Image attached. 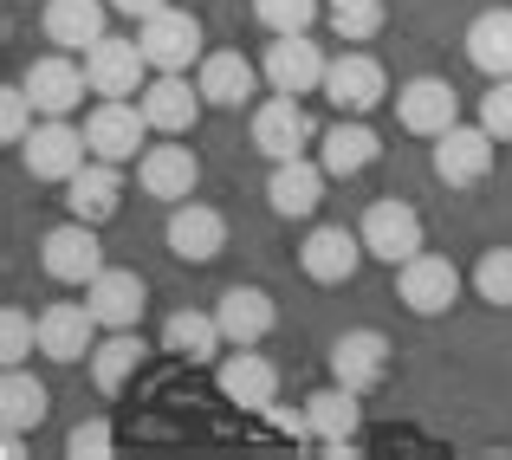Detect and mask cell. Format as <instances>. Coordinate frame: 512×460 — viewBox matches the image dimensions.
Returning <instances> with one entry per match:
<instances>
[{
    "instance_id": "obj_19",
    "label": "cell",
    "mask_w": 512,
    "mask_h": 460,
    "mask_svg": "<svg viewBox=\"0 0 512 460\" xmlns=\"http://www.w3.org/2000/svg\"><path fill=\"white\" fill-rule=\"evenodd\" d=\"M143 117H150V130H163V137H188L195 130V117H201V85H188L182 72H156L150 85H143Z\"/></svg>"
},
{
    "instance_id": "obj_14",
    "label": "cell",
    "mask_w": 512,
    "mask_h": 460,
    "mask_svg": "<svg viewBox=\"0 0 512 460\" xmlns=\"http://www.w3.org/2000/svg\"><path fill=\"white\" fill-rule=\"evenodd\" d=\"M363 260H370V253H363V234H350V227H312L305 247H299L305 279H318V286H344V279H357Z\"/></svg>"
},
{
    "instance_id": "obj_13",
    "label": "cell",
    "mask_w": 512,
    "mask_h": 460,
    "mask_svg": "<svg viewBox=\"0 0 512 460\" xmlns=\"http://www.w3.org/2000/svg\"><path fill=\"white\" fill-rule=\"evenodd\" d=\"M137 39H143V52H150L156 72H188V65L201 59V20L182 13V7L150 13V20L137 26Z\"/></svg>"
},
{
    "instance_id": "obj_17",
    "label": "cell",
    "mask_w": 512,
    "mask_h": 460,
    "mask_svg": "<svg viewBox=\"0 0 512 460\" xmlns=\"http://www.w3.org/2000/svg\"><path fill=\"white\" fill-rule=\"evenodd\" d=\"M98 311L91 305H46L39 311V350H46L52 363H85L91 350H98Z\"/></svg>"
},
{
    "instance_id": "obj_15",
    "label": "cell",
    "mask_w": 512,
    "mask_h": 460,
    "mask_svg": "<svg viewBox=\"0 0 512 460\" xmlns=\"http://www.w3.org/2000/svg\"><path fill=\"white\" fill-rule=\"evenodd\" d=\"M305 422H312V448H325V454H350V448H357V428H363L357 389L331 383V389H318V396H305Z\"/></svg>"
},
{
    "instance_id": "obj_9",
    "label": "cell",
    "mask_w": 512,
    "mask_h": 460,
    "mask_svg": "<svg viewBox=\"0 0 512 460\" xmlns=\"http://www.w3.org/2000/svg\"><path fill=\"white\" fill-rule=\"evenodd\" d=\"M396 292L415 318H441V311H454V299H461V273L441 253H415L409 266H396Z\"/></svg>"
},
{
    "instance_id": "obj_32",
    "label": "cell",
    "mask_w": 512,
    "mask_h": 460,
    "mask_svg": "<svg viewBox=\"0 0 512 460\" xmlns=\"http://www.w3.org/2000/svg\"><path fill=\"white\" fill-rule=\"evenodd\" d=\"M221 344H227V331H221L214 311H175V318L163 324V350H169V357L208 363V357H221Z\"/></svg>"
},
{
    "instance_id": "obj_23",
    "label": "cell",
    "mask_w": 512,
    "mask_h": 460,
    "mask_svg": "<svg viewBox=\"0 0 512 460\" xmlns=\"http://www.w3.org/2000/svg\"><path fill=\"white\" fill-rule=\"evenodd\" d=\"M325 162H273V182H266V208L286 214V221H305V214H318V201H325Z\"/></svg>"
},
{
    "instance_id": "obj_5",
    "label": "cell",
    "mask_w": 512,
    "mask_h": 460,
    "mask_svg": "<svg viewBox=\"0 0 512 460\" xmlns=\"http://www.w3.org/2000/svg\"><path fill=\"white\" fill-rule=\"evenodd\" d=\"M85 130H72L65 124V117H46V124L33 130V137L20 143V162H26V175H33V182H72L78 169H85Z\"/></svg>"
},
{
    "instance_id": "obj_10",
    "label": "cell",
    "mask_w": 512,
    "mask_h": 460,
    "mask_svg": "<svg viewBox=\"0 0 512 460\" xmlns=\"http://www.w3.org/2000/svg\"><path fill=\"white\" fill-rule=\"evenodd\" d=\"M221 396L247 415H266L279 402V363L260 357V344H234V357H221Z\"/></svg>"
},
{
    "instance_id": "obj_1",
    "label": "cell",
    "mask_w": 512,
    "mask_h": 460,
    "mask_svg": "<svg viewBox=\"0 0 512 460\" xmlns=\"http://www.w3.org/2000/svg\"><path fill=\"white\" fill-rule=\"evenodd\" d=\"M260 72H266V85L286 91V98H312V91H325L331 59H325V46H312V33H273Z\"/></svg>"
},
{
    "instance_id": "obj_36",
    "label": "cell",
    "mask_w": 512,
    "mask_h": 460,
    "mask_svg": "<svg viewBox=\"0 0 512 460\" xmlns=\"http://www.w3.org/2000/svg\"><path fill=\"white\" fill-rule=\"evenodd\" d=\"M33 344H39V318H26L20 305H7V311H0V363H7V370H13V363H26V357H33Z\"/></svg>"
},
{
    "instance_id": "obj_30",
    "label": "cell",
    "mask_w": 512,
    "mask_h": 460,
    "mask_svg": "<svg viewBox=\"0 0 512 460\" xmlns=\"http://www.w3.org/2000/svg\"><path fill=\"white\" fill-rule=\"evenodd\" d=\"M467 59L487 78H512V7H487L467 26Z\"/></svg>"
},
{
    "instance_id": "obj_21",
    "label": "cell",
    "mask_w": 512,
    "mask_h": 460,
    "mask_svg": "<svg viewBox=\"0 0 512 460\" xmlns=\"http://www.w3.org/2000/svg\"><path fill=\"white\" fill-rule=\"evenodd\" d=\"M124 162H104V156H91L85 169L65 182V208L78 214V221H91V227H104L117 208H124Z\"/></svg>"
},
{
    "instance_id": "obj_28",
    "label": "cell",
    "mask_w": 512,
    "mask_h": 460,
    "mask_svg": "<svg viewBox=\"0 0 512 460\" xmlns=\"http://www.w3.org/2000/svg\"><path fill=\"white\" fill-rule=\"evenodd\" d=\"M376 156H383V137H376L363 117H338V124L325 130V156L318 162H325L331 175H363Z\"/></svg>"
},
{
    "instance_id": "obj_16",
    "label": "cell",
    "mask_w": 512,
    "mask_h": 460,
    "mask_svg": "<svg viewBox=\"0 0 512 460\" xmlns=\"http://www.w3.org/2000/svg\"><path fill=\"white\" fill-rule=\"evenodd\" d=\"M26 91H33V104L46 117H72L78 104H85V85H91V72L85 65H72L65 52H46V59H33L26 65V78H20Z\"/></svg>"
},
{
    "instance_id": "obj_24",
    "label": "cell",
    "mask_w": 512,
    "mask_h": 460,
    "mask_svg": "<svg viewBox=\"0 0 512 460\" xmlns=\"http://www.w3.org/2000/svg\"><path fill=\"white\" fill-rule=\"evenodd\" d=\"M137 182H143V195H156V201H188L195 195V182H201V162L195 150H182V143H156V150H143L137 156Z\"/></svg>"
},
{
    "instance_id": "obj_8",
    "label": "cell",
    "mask_w": 512,
    "mask_h": 460,
    "mask_svg": "<svg viewBox=\"0 0 512 460\" xmlns=\"http://www.w3.org/2000/svg\"><path fill=\"white\" fill-rule=\"evenodd\" d=\"M435 175L448 188H480L493 175V130L487 124H454L435 137Z\"/></svg>"
},
{
    "instance_id": "obj_2",
    "label": "cell",
    "mask_w": 512,
    "mask_h": 460,
    "mask_svg": "<svg viewBox=\"0 0 512 460\" xmlns=\"http://www.w3.org/2000/svg\"><path fill=\"white\" fill-rule=\"evenodd\" d=\"M363 253L370 260H383V266H409L415 253H422V214L409 208V201H396V195H383V201H370V214H363Z\"/></svg>"
},
{
    "instance_id": "obj_33",
    "label": "cell",
    "mask_w": 512,
    "mask_h": 460,
    "mask_svg": "<svg viewBox=\"0 0 512 460\" xmlns=\"http://www.w3.org/2000/svg\"><path fill=\"white\" fill-rule=\"evenodd\" d=\"M331 33L344 39V46H370L376 33H383V20H389V7L383 0H331Z\"/></svg>"
},
{
    "instance_id": "obj_3",
    "label": "cell",
    "mask_w": 512,
    "mask_h": 460,
    "mask_svg": "<svg viewBox=\"0 0 512 460\" xmlns=\"http://www.w3.org/2000/svg\"><path fill=\"white\" fill-rule=\"evenodd\" d=\"M39 266H46V279H59V286H91V279L104 273V247H98V227L91 221H65L52 227L46 240H39Z\"/></svg>"
},
{
    "instance_id": "obj_11",
    "label": "cell",
    "mask_w": 512,
    "mask_h": 460,
    "mask_svg": "<svg viewBox=\"0 0 512 460\" xmlns=\"http://www.w3.org/2000/svg\"><path fill=\"white\" fill-rule=\"evenodd\" d=\"M325 98H331L338 117H363V111H376V104L389 98V78H383V65H376L370 52H344V59H331V72H325Z\"/></svg>"
},
{
    "instance_id": "obj_26",
    "label": "cell",
    "mask_w": 512,
    "mask_h": 460,
    "mask_svg": "<svg viewBox=\"0 0 512 460\" xmlns=\"http://www.w3.org/2000/svg\"><path fill=\"white\" fill-rule=\"evenodd\" d=\"M111 0H46V39L59 52H91L104 39Z\"/></svg>"
},
{
    "instance_id": "obj_7",
    "label": "cell",
    "mask_w": 512,
    "mask_h": 460,
    "mask_svg": "<svg viewBox=\"0 0 512 460\" xmlns=\"http://www.w3.org/2000/svg\"><path fill=\"white\" fill-rule=\"evenodd\" d=\"M85 72H91V91L98 98H143V72H156L143 39H111L104 33L98 46L85 52Z\"/></svg>"
},
{
    "instance_id": "obj_20",
    "label": "cell",
    "mask_w": 512,
    "mask_h": 460,
    "mask_svg": "<svg viewBox=\"0 0 512 460\" xmlns=\"http://www.w3.org/2000/svg\"><path fill=\"white\" fill-rule=\"evenodd\" d=\"M143 299H150V286H143V279L130 273V266H104V273L85 286V305L98 311L104 331H137Z\"/></svg>"
},
{
    "instance_id": "obj_35",
    "label": "cell",
    "mask_w": 512,
    "mask_h": 460,
    "mask_svg": "<svg viewBox=\"0 0 512 460\" xmlns=\"http://www.w3.org/2000/svg\"><path fill=\"white\" fill-rule=\"evenodd\" d=\"M253 20H260L266 33H312L318 0H253Z\"/></svg>"
},
{
    "instance_id": "obj_12",
    "label": "cell",
    "mask_w": 512,
    "mask_h": 460,
    "mask_svg": "<svg viewBox=\"0 0 512 460\" xmlns=\"http://www.w3.org/2000/svg\"><path fill=\"white\" fill-rule=\"evenodd\" d=\"M396 117H402V130H409V137H428V143H435L441 130L461 124V98H454L448 78H409V85L396 91Z\"/></svg>"
},
{
    "instance_id": "obj_4",
    "label": "cell",
    "mask_w": 512,
    "mask_h": 460,
    "mask_svg": "<svg viewBox=\"0 0 512 460\" xmlns=\"http://www.w3.org/2000/svg\"><path fill=\"white\" fill-rule=\"evenodd\" d=\"M85 143H91V156H104V162H137V150H150V117L130 98H104L98 111L85 117Z\"/></svg>"
},
{
    "instance_id": "obj_39",
    "label": "cell",
    "mask_w": 512,
    "mask_h": 460,
    "mask_svg": "<svg viewBox=\"0 0 512 460\" xmlns=\"http://www.w3.org/2000/svg\"><path fill=\"white\" fill-rule=\"evenodd\" d=\"M111 448H117L111 422H78L72 435H65V454H72V460H104Z\"/></svg>"
},
{
    "instance_id": "obj_18",
    "label": "cell",
    "mask_w": 512,
    "mask_h": 460,
    "mask_svg": "<svg viewBox=\"0 0 512 460\" xmlns=\"http://www.w3.org/2000/svg\"><path fill=\"white\" fill-rule=\"evenodd\" d=\"M163 240H169L175 260L208 266V260H221V247H227V221H221L214 208H201V201H175V214H169Z\"/></svg>"
},
{
    "instance_id": "obj_22",
    "label": "cell",
    "mask_w": 512,
    "mask_h": 460,
    "mask_svg": "<svg viewBox=\"0 0 512 460\" xmlns=\"http://www.w3.org/2000/svg\"><path fill=\"white\" fill-rule=\"evenodd\" d=\"M389 376V337L383 331H344L338 344H331V383L344 389H376Z\"/></svg>"
},
{
    "instance_id": "obj_6",
    "label": "cell",
    "mask_w": 512,
    "mask_h": 460,
    "mask_svg": "<svg viewBox=\"0 0 512 460\" xmlns=\"http://www.w3.org/2000/svg\"><path fill=\"white\" fill-rule=\"evenodd\" d=\"M312 117H305V104L299 98H286V91H273V98L253 111V150H260L266 162H292V156H305L312 150Z\"/></svg>"
},
{
    "instance_id": "obj_37",
    "label": "cell",
    "mask_w": 512,
    "mask_h": 460,
    "mask_svg": "<svg viewBox=\"0 0 512 460\" xmlns=\"http://www.w3.org/2000/svg\"><path fill=\"white\" fill-rule=\"evenodd\" d=\"M33 111H39L33 91H26V85H7V91H0V137H7V143H26V137H33Z\"/></svg>"
},
{
    "instance_id": "obj_31",
    "label": "cell",
    "mask_w": 512,
    "mask_h": 460,
    "mask_svg": "<svg viewBox=\"0 0 512 460\" xmlns=\"http://www.w3.org/2000/svg\"><path fill=\"white\" fill-rule=\"evenodd\" d=\"M143 337L137 331H111V337H98V350H91V383H98V396H117V389L130 383V376L143 370Z\"/></svg>"
},
{
    "instance_id": "obj_40",
    "label": "cell",
    "mask_w": 512,
    "mask_h": 460,
    "mask_svg": "<svg viewBox=\"0 0 512 460\" xmlns=\"http://www.w3.org/2000/svg\"><path fill=\"white\" fill-rule=\"evenodd\" d=\"M266 428H273V435H286V441H312V422H305V409H266Z\"/></svg>"
},
{
    "instance_id": "obj_41",
    "label": "cell",
    "mask_w": 512,
    "mask_h": 460,
    "mask_svg": "<svg viewBox=\"0 0 512 460\" xmlns=\"http://www.w3.org/2000/svg\"><path fill=\"white\" fill-rule=\"evenodd\" d=\"M169 0H111V13H130V20H150V13H163Z\"/></svg>"
},
{
    "instance_id": "obj_38",
    "label": "cell",
    "mask_w": 512,
    "mask_h": 460,
    "mask_svg": "<svg viewBox=\"0 0 512 460\" xmlns=\"http://www.w3.org/2000/svg\"><path fill=\"white\" fill-rule=\"evenodd\" d=\"M480 124L493 130V143H512V78H493L480 98Z\"/></svg>"
},
{
    "instance_id": "obj_34",
    "label": "cell",
    "mask_w": 512,
    "mask_h": 460,
    "mask_svg": "<svg viewBox=\"0 0 512 460\" xmlns=\"http://www.w3.org/2000/svg\"><path fill=\"white\" fill-rule=\"evenodd\" d=\"M474 292L487 305H512V247H487L480 253V266H474Z\"/></svg>"
},
{
    "instance_id": "obj_25",
    "label": "cell",
    "mask_w": 512,
    "mask_h": 460,
    "mask_svg": "<svg viewBox=\"0 0 512 460\" xmlns=\"http://www.w3.org/2000/svg\"><path fill=\"white\" fill-rule=\"evenodd\" d=\"M214 318H221L227 344H266V337H273V324H279V305L266 299L260 286H227L221 305H214Z\"/></svg>"
},
{
    "instance_id": "obj_27",
    "label": "cell",
    "mask_w": 512,
    "mask_h": 460,
    "mask_svg": "<svg viewBox=\"0 0 512 460\" xmlns=\"http://www.w3.org/2000/svg\"><path fill=\"white\" fill-rule=\"evenodd\" d=\"M195 85L214 111H240V104L253 98V85H260V72H253V59H240V52H208Z\"/></svg>"
},
{
    "instance_id": "obj_29",
    "label": "cell",
    "mask_w": 512,
    "mask_h": 460,
    "mask_svg": "<svg viewBox=\"0 0 512 460\" xmlns=\"http://www.w3.org/2000/svg\"><path fill=\"white\" fill-rule=\"evenodd\" d=\"M46 409H52L46 383H39V376L26 370V363H13V370L0 376V428L26 435V428H39V422H46Z\"/></svg>"
}]
</instances>
